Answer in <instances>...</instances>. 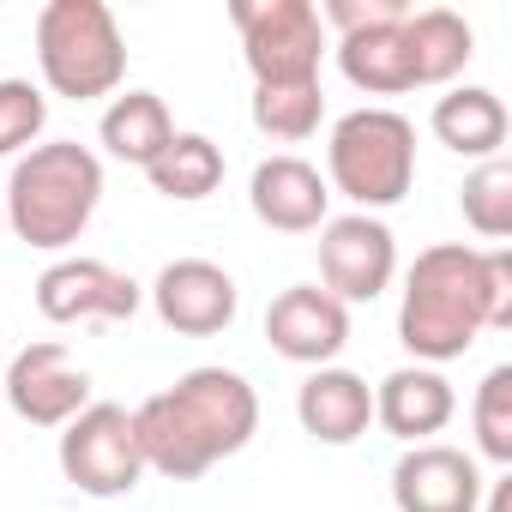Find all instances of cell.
Returning <instances> with one entry per match:
<instances>
[{
	"mask_svg": "<svg viewBox=\"0 0 512 512\" xmlns=\"http://www.w3.org/2000/svg\"><path fill=\"white\" fill-rule=\"evenodd\" d=\"M458 205H464V223L482 241H506L512 235V163L506 157L476 163L464 175V187H458Z\"/></svg>",
	"mask_w": 512,
	"mask_h": 512,
	"instance_id": "cell-23",
	"label": "cell"
},
{
	"mask_svg": "<svg viewBox=\"0 0 512 512\" xmlns=\"http://www.w3.org/2000/svg\"><path fill=\"white\" fill-rule=\"evenodd\" d=\"M145 181H151L163 199H181V205L211 199V193L223 187V151H217L205 133H175L169 151L145 169Z\"/></svg>",
	"mask_w": 512,
	"mask_h": 512,
	"instance_id": "cell-21",
	"label": "cell"
},
{
	"mask_svg": "<svg viewBox=\"0 0 512 512\" xmlns=\"http://www.w3.org/2000/svg\"><path fill=\"white\" fill-rule=\"evenodd\" d=\"M404 37V55H410V79L416 85H452L470 55H476V31L452 13V7H410V19L398 25Z\"/></svg>",
	"mask_w": 512,
	"mask_h": 512,
	"instance_id": "cell-17",
	"label": "cell"
},
{
	"mask_svg": "<svg viewBox=\"0 0 512 512\" xmlns=\"http://www.w3.org/2000/svg\"><path fill=\"white\" fill-rule=\"evenodd\" d=\"M488 494V512H512V476H500L494 488H482Z\"/></svg>",
	"mask_w": 512,
	"mask_h": 512,
	"instance_id": "cell-28",
	"label": "cell"
},
{
	"mask_svg": "<svg viewBox=\"0 0 512 512\" xmlns=\"http://www.w3.org/2000/svg\"><path fill=\"white\" fill-rule=\"evenodd\" d=\"M338 67L368 97H404V91H416L398 25H380V31H362V37H338Z\"/></svg>",
	"mask_w": 512,
	"mask_h": 512,
	"instance_id": "cell-20",
	"label": "cell"
},
{
	"mask_svg": "<svg viewBox=\"0 0 512 512\" xmlns=\"http://www.w3.org/2000/svg\"><path fill=\"white\" fill-rule=\"evenodd\" d=\"M470 428H476V452L512 470V368H488L470 404Z\"/></svg>",
	"mask_w": 512,
	"mask_h": 512,
	"instance_id": "cell-24",
	"label": "cell"
},
{
	"mask_svg": "<svg viewBox=\"0 0 512 512\" xmlns=\"http://www.w3.org/2000/svg\"><path fill=\"white\" fill-rule=\"evenodd\" d=\"M145 302V290L103 266V260H55L37 278V314L55 326H79V320H133Z\"/></svg>",
	"mask_w": 512,
	"mask_h": 512,
	"instance_id": "cell-10",
	"label": "cell"
},
{
	"mask_svg": "<svg viewBox=\"0 0 512 512\" xmlns=\"http://www.w3.org/2000/svg\"><path fill=\"white\" fill-rule=\"evenodd\" d=\"M314 13L338 37H362V31H380V25H404L410 0H326V7H314Z\"/></svg>",
	"mask_w": 512,
	"mask_h": 512,
	"instance_id": "cell-26",
	"label": "cell"
},
{
	"mask_svg": "<svg viewBox=\"0 0 512 512\" xmlns=\"http://www.w3.org/2000/svg\"><path fill=\"white\" fill-rule=\"evenodd\" d=\"M326 187L356 211H386L416 187V127L398 109H350L326 139Z\"/></svg>",
	"mask_w": 512,
	"mask_h": 512,
	"instance_id": "cell-5",
	"label": "cell"
},
{
	"mask_svg": "<svg viewBox=\"0 0 512 512\" xmlns=\"http://www.w3.org/2000/svg\"><path fill=\"white\" fill-rule=\"evenodd\" d=\"M398 278V241L380 217L350 211V217H326L320 223V284L326 296L350 302H374L386 296Z\"/></svg>",
	"mask_w": 512,
	"mask_h": 512,
	"instance_id": "cell-8",
	"label": "cell"
},
{
	"mask_svg": "<svg viewBox=\"0 0 512 512\" xmlns=\"http://www.w3.org/2000/svg\"><path fill=\"white\" fill-rule=\"evenodd\" d=\"M482 260H488V302H494V320L506 332L512 326V253L506 247H488Z\"/></svg>",
	"mask_w": 512,
	"mask_h": 512,
	"instance_id": "cell-27",
	"label": "cell"
},
{
	"mask_svg": "<svg viewBox=\"0 0 512 512\" xmlns=\"http://www.w3.org/2000/svg\"><path fill=\"white\" fill-rule=\"evenodd\" d=\"M7 223L25 247L61 253L85 235V223L103 205V163L97 151H85L79 139H55V145H31L13 175H7Z\"/></svg>",
	"mask_w": 512,
	"mask_h": 512,
	"instance_id": "cell-3",
	"label": "cell"
},
{
	"mask_svg": "<svg viewBox=\"0 0 512 512\" xmlns=\"http://www.w3.org/2000/svg\"><path fill=\"white\" fill-rule=\"evenodd\" d=\"M229 25L241 31V55L253 85H308L320 79L326 25L314 0H229Z\"/></svg>",
	"mask_w": 512,
	"mask_h": 512,
	"instance_id": "cell-6",
	"label": "cell"
},
{
	"mask_svg": "<svg viewBox=\"0 0 512 512\" xmlns=\"http://www.w3.org/2000/svg\"><path fill=\"white\" fill-rule=\"evenodd\" d=\"M482 470L458 446H410L392 464V506L398 512H482Z\"/></svg>",
	"mask_w": 512,
	"mask_h": 512,
	"instance_id": "cell-12",
	"label": "cell"
},
{
	"mask_svg": "<svg viewBox=\"0 0 512 512\" xmlns=\"http://www.w3.org/2000/svg\"><path fill=\"white\" fill-rule=\"evenodd\" d=\"M37 67L43 85L67 103L115 97L127 79V43L103 0H49L37 13Z\"/></svg>",
	"mask_w": 512,
	"mask_h": 512,
	"instance_id": "cell-4",
	"label": "cell"
},
{
	"mask_svg": "<svg viewBox=\"0 0 512 512\" xmlns=\"http://www.w3.org/2000/svg\"><path fill=\"white\" fill-rule=\"evenodd\" d=\"M452 410H458V392H452V380L440 374V368H392L380 386H374V422L392 434V440H404V446H428L446 422H452Z\"/></svg>",
	"mask_w": 512,
	"mask_h": 512,
	"instance_id": "cell-15",
	"label": "cell"
},
{
	"mask_svg": "<svg viewBox=\"0 0 512 512\" xmlns=\"http://www.w3.org/2000/svg\"><path fill=\"white\" fill-rule=\"evenodd\" d=\"M133 434L145 470L193 482L260 434V392L235 368H187L175 386L151 392L133 410Z\"/></svg>",
	"mask_w": 512,
	"mask_h": 512,
	"instance_id": "cell-1",
	"label": "cell"
},
{
	"mask_svg": "<svg viewBox=\"0 0 512 512\" xmlns=\"http://www.w3.org/2000/svg\"><path fill=\"white\" fill-rule=\"evenodd\" d=\"M151 308L175 338H217L229 332L241 290L217 260H169L151 284Z\"/></svg>",
	"mask_w": 512,
	"mask_h": 512,
	"instance_id": "cell-9",
	"label": "cell"
},
{
	"mask_svg": "<svg viewBox=\"0 0 512 512\" xmlns=\"http://www.w3.org/2000/svg\"><path fill=\"white\" fill-rule=\"evenodd\" d=\"M49 127V97L31 79H0V157H19Z\"/></svg>",
	"mask_w": 512,
	"mask_h": 512,
	"instance_id": "cell-25",
	"label": "cell"
},
{
	"mask_svg": "<svg viewBox=\"0 0 512 512\" xmlns=\"http://www.w3.org/2000/svg\"><path fill=\"white\" fill-rule=\"evenodd\" d=\"M7 404L31 428H67L91 404V374L73 368L67 344L43 338V344H31V350L13 356V368H7Z\"/></svg>",
	"mask_w": 512,
	"mask_h": 512,
	"instance_id": "cell-11",
	"label": "cell"
},
{
	"mask_svg": "<svg viewBox=\"0 0 512 512\" xmlns=\"http://www.w3.org/2000/svg\"><path fill=\"white\" fill-rule=\"evenodd\" d=\"M482 332H500L494 302H488V260L482 247L440 241L422 247L416 266L404 272V302H398V344L422 362H458Z\"/></svg>",
	"mask_w": 512,
	"mask_h": 512,
	"instance_id": "cell-2",
	"label": "cell"
},
{
	"mask_svg": "<svg viewBox=\"0 0 512 512\" xmlns=\"http://www.w3.org/2000/svg\"><path fill=\"white\" fill-rule=\"evenodd\" d=\"M61 476L79 494H91V500L133 494L139 476H145L139 434H133V410H121V404H85L61 428Z\"/></svg>",
	"mask_w": 512,
	"mask_h": 512,
	"instance_id": "cell-7",
	"label": "cell"
},
{
	"mask_svg": "<svg viewBox=\"0 0 512 512\" xmlns=\"http://www.w3.org/2000/svg\"><path fill=\"white\" fill-rule=\"evenodd\" d=\"M296 416L320 446H350L374 422V386L350 368H314L296 392Z\"/></svg>",
	"mask_w": 512,
	"mask_h": 512,
	"instance_id": "cell-16",
	"label": "cell"
},
{
	"mask_svg": "<svg viewBox=\"0 0 512 512\" xmlns=\"http://www.w3.org/2000/svg\"><path fill=\"white\" fill-rule=\"evenodd\" d=\"M97 139H103V151H109L115 163L151 169V163L169 151V139H175L169 103H163L157 91H127V97H115V103L103 109V121H97Z\"/></svg>",
	"mask_w": 512,
	"mask_h": 512,
	"instance_id": "cell-19",
	"label": "cell"
},
{
	"mask_svg": "<svg viewBox=\"0 0 512 512\" xmlns=\"http://www.w3.org/2000/svg\"><path fill=\"white\" fill-rule=\"evenodd\" d=\"M247 205H253V217H260L266 229H278V235H308V229L326 223L332 187H326V175L308 157H290L284 151V157H266L260 169H253Z\"/></svg>",
	"mask_w": 512,
	"mask_h": 512,
	"instance_id": "cell-14",
	"label": "cell"
},
{
	"mask_svg": "<svg viewBox=\"0 0 512 512\" xmlns=\"http://www.w3.org/2000/svg\"><path fill=\"white\" fill-rule=\"evenodd\" d=\"M434 139L446 145V151H458V157H470V163H488V157H500V145H506V133H512V121H506V103L488 91V85H458V91H446L440 103H434Z\"/></svg>",
	"mask_w": 512,
	"mask_h": 512,
	"instance_id": "cell-18",
	"label": "cell"
},
{
	"mask_svg": "<svg viewBox=\"0 0 512 512\" xmlns=\"http://www.w3.org/2000/svg\"><path fill=\"white\" fill-rule=\"evenodd\" d=\"M266 338L284 362L302 368H332V356L350 344V308L338 296H326L320 284H296L284 296H272L266 308Z\"/></svg>",
	"mask_w": 512,
	"mask_h": 512,
	"instance_id": "cell-13",
	"label": "cell"
},
{
	"mask_svg": "<svg viewBox=\"0 0 512 512\" xmlns=\"http://www.w3.org/2000/svg\"><path fill=\"white\" fill-rule=\"evenodd\" d=\"M320 115H326V91L320 79L308 85H253V127L278 145H302L320 133Z\"/></svg>",
	"mask_w": 512,
	"mask_h": 512,
	"instance_id": "cell-22",
	"label": "cell"
}]
</instances>
